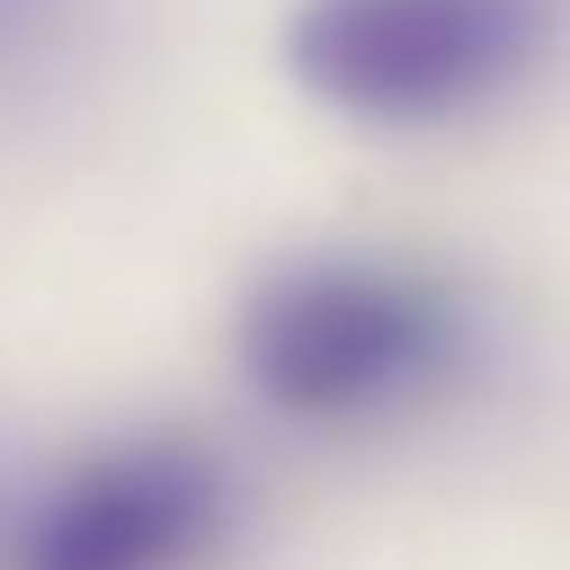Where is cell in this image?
Wrapping results in <instances>:
<instances>
[{"instance_id":"obj_3","label":"cell","mask_w":570,"mask_h":570,"mask_svg":"<svg viewBox=\"0 0 570 570\" xmlns=\"http://www.w3.org/2000/svg\"><path fill=\"white\" fill-rule=\"evenodd\" d=\"M212 469L173 445L79 469L24 531L17 570H180L212 531Z\"/></svg>"},{"instance_id":"obj_1","label":"cell","mask_w":570,"mask_h":570,"mask_svg":"<svg viewBox=\"0 0 570 570\" xmlns=\"http://www.w3.org/2000/svg\"><path fill=\"white\" fill-rule=\"evenodd\" d=\"M547 32V0H305L282 56L297 87L344 118L438 126L508 95Z\"/></svg>"},{"instance_id":"obj_2","label":"cell","mask_w":570,"mask_h":570,"mask_svg":"<svg viewBox=\"0 0 570 570\" xmlns=\"http://www.w3.org/2000/svg\"><path fill=\"white\" fill-rule=\"evenodd\" d=\"M461 336L438 282L399 266H297L243 313V367L289 414H352L414 391Z\"/></svg>"}]
</instances>
